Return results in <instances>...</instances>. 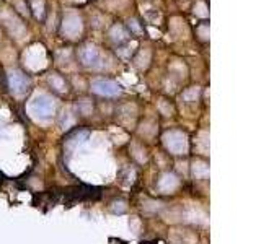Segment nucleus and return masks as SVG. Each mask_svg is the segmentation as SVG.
<instances>
[{
	"mask_svg": "<svg viewBox=\"0 0 261 244\" xmlns=\"http://www.w3.org/2000/svg\"><path fill=\"white\" fill-rule=\"evenodd\" d=\"M72 28H75L77 33H80V29H82V20L77 15H69L64 21V33H67V36L70 35Z\"/></svg>",
	"mask_w": 261,
	"mask_h": 244,
	"instance_id": "nucleus-1",
	"label": "nucleus"
},
{
	"mask_svg": "<svg viewBox=\"0 0 261 244\" xmlns=\"http://www.w3.org/2000/svg\"><path fill=\"white\" fill-rule=\"evenodd\" d=\"M194 13H198L199 16H202V18H206V16H207L206 5H204L202 2H199L198 5H196V8H194Z\"/></svg>",
	"mask_w": 261,
	"mask_h": 244,
	"instance_id": "nucleus-5",
	"label": "nucleus"
},
{
	"mask_svg": "<svg viewBox=\"0 0 261 244\" xmlns=\"http://www.w3.org/2000/svg\"><path fill=\"white\" fill-rule=\"evenodd\" d=\"M129 26H133V29H134V31H137V33L141 31V28H139V24H137V21H136V20H129Z\"/></svg>",
	"mask_w": 261,
	"mask_h": 244,
	"instance_id": "nucleus-6",
	"label": "nucleus"
},
{
	"mask_svg": "<svg viewBox=\"0 0 261 244\" xmlns=\"http://www.w3.org/2000/svg\"><path fill=\"white\" fill-rule=\"evenodd\" d=\"M82 57H84V60H85L87 64H90V62L95 60L96 57H98V52H96V49H95V47L88 46V47L84 49V52H82Z\"/></svg>",
	"mask_w": 261,
	"mask_h": 244,
	"instance_id": "nucleus-2",
	"label": "nucleus"
},
{
	"mask_svg": "<svg viewBox=\"0 0 261 244\" xmlns=\"http://www.w3.org/2000/svg\"><path fill=\"white\" fill-rule=\"evenodd\" d=\"M33 8H35V13L38 18H43V15H44V2L43 0H33Z\"/></svg>",
	"mask_w": 261,
	"mask_h": 244,
	"instance_id": "nucleus-4",
	"label": "nucleus"
},
{
	"mask_svg": "<svg viewBox=\"0 0 261 244\" xmlns=\"http://www.w3.org/2000/svg\"><path fill=\"white\" fill-rule=\"evenodd\" d=\"M111 36H113V39H116V41H122V39H126L127 33L124 31V28H122V26H114L111 29Z\"/></svg>",
	"mask_w": 261,
	"mask_h": 244,
	"instance_id": "nucleus-3",
	"label": "nucleus"
}]
</instances>
